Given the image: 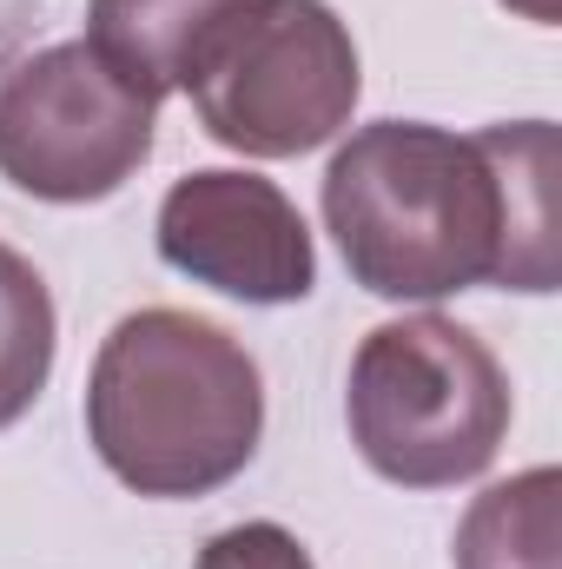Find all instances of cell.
<instances>
[{"mask_svg":"<svg viewBox=\"0 0 562 569\" xmlns=\"http://www.w3.org/2000/svg\"><path fill=\"white\" fill-rule=\"evenodd\" d=\"M259 430L265 385L225 325L152 305L107 331L87 378V437L127 490L212 497L252 463Z\"/></svg>","mask_w":562,"mask_h":569,"instance_id":"cell-2","label":"cell"},{"mask_svg":"<svg viewBox=\"0 0 562 569\" xmlns=\"http://www.w3.org/2000/svg\"><path fill=\"white\" fill-rule=\"evenodd\" d=\"M159 259L192 284H212L245 305H298L318 284L311 226L259 172H185L159 199Z\"/></svg>","mask_w":562,"mask_h":569,"instance_id":"cell-6","label":"cell"},{"mask_svg":"<svg viewBox=\"0 0 562 569\" xmlns=\"http://www.w3.org/2000/svg\"><path fill=\"white\" fill-rule=\"evenodd\" d=\"M272 0H93L87 40L152 100L192 93L199 73L265 13Z\"/></svg>","mask_w":562,"mask_h":569,"instance_id":"cell-7","label":"cell"},{"mask_svg":"<svg viewBox=\"0 0 562 569\" xmlns=\"http://www.w3.org/2000/svg\"><path fill=\"white\" fill-rule=\"evenodd\" d=\"M192 569H311V550L284 523H232L199 550Z\"/></svg>","mask_w":562,"mask_h":569,"instance_id":"cell-10","label":"cell"},{"mask_svg":"<svg viewBox=\"0 0 562 569\" xmlns=\"http://www.w3.org/2000/svg\"><path fill=\"white\" fill-rule=\"evenodd\" d=\"M53 345H60L53 291L13 246H0V430L20 425L33 398L47 391Z\"/></svg>","mask_w":562,"mask_h":569,"instance_id":"cell-9","label":"cell"},{"mask_svg":"<svg viewBox=\"0 0 562 569\" xmlns=\"http://www.w3.org/2000/svg\"><path fill=\"white\" fill-rule=\"evenodd\" d=\"M503 7H516V13L536 20V27H556V0H503Z\"/></svg>","mask_w":562,"mask_h":569,"instance_id":"cell-11","label":"cell"},{"mask_svg":"<svg viewBox=\"0 0 562 569\" xmlns=\"http://www.w3.org/2000/svg\"><path fill=\"white\" fill-rule=\"evenodd\" d=\"M556 497L562 477L550 463L490 483L470 517L456 523V569H562L556 550Z\"/></svg>","mask_w":562,"mask_h":569,"instance_id":"cell-8","label":"cell"},{"mask_svg":"<svg viewBox=\"0 0 562 569\" xmlns=\"http://www.w3.org/2000/svg\"><path fill=\"white\" fill-rule=\"evenodd\" d=\"M358 40L324 0H272L192 87L199 127L245 159H298L358 113Z\"/></svg>","mask_w":562,"mask_h":569,"instance_id":"cell-5","label":"cell"},{"mask_svg":"<svg viewBox=\"0 0 562 569\" xmlns=\"http://www.w3.org/2000/svg\"><path fill=\"white\" fill-rule=\"evenodd\" d=\"M344 418L358 457L398 490H456L510 437V378L456 318H391L351 358Z\"/></svg>","mask_w":562,"mask_h":569,"instance_id":"cell-3","label":"cell"},{"mask_svg":"<svg viewBox=\"0 0 562 569\" xmlns=\"http://www.w3.org/2000/svg\"><path fill=\"white\" fill-rule=\"evenodd\" d=\"M324 232L371 298L556 291V127H358L324 166Z\"/></svg>","mask_w":562,"mask_h":569,"instance_id":"cell-1","label":"cell"},{"mask_svg":"<svg viewBox=\"0 0 562 569\" xmlns=\"http://www.w3.org/2000/svg\"><path fill=\"white\" fill-rule=\"evenodd\" d=\"M159 100L93 40H60L0 80V179L47 206L113 199L152 159Z\"/></svg>","mask_w":562,"mask_h":569,"instance_id":"cell-4","label":"cell"}]
</instances>
